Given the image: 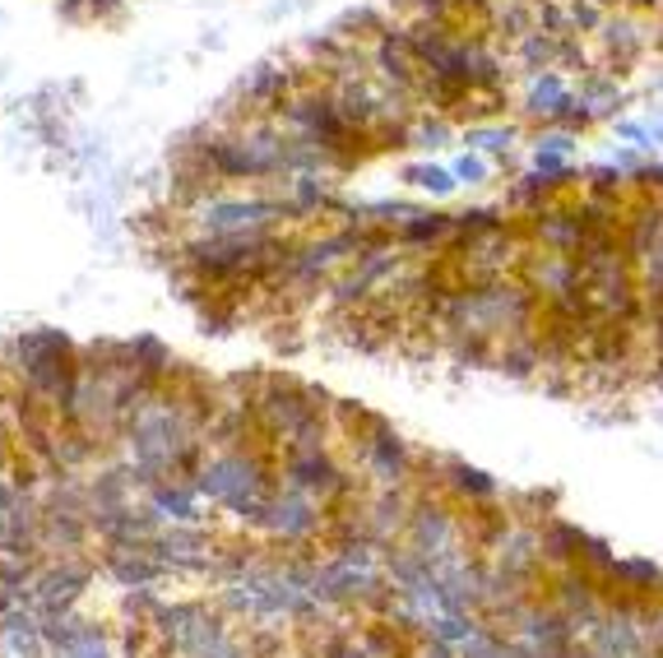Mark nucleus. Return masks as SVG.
Returning a JSON list of instances; mask_svg holds the SVG:
<instances>
[{
	"label": "nucleus",
	"mask_w": 663,
	"mask_h": 658,
	"mask_svg": "<svg viewBox=\"0 0 663 658\" xmlns=\"http://www.w3.org/2000/svg\"><path fill=\"white\" fill-rule=\"evenodd\" d=\"M450 172H455V177H460L464 186H487V177H492V163H487L478 149H468V153H460L455 167H450Z\"/></svg>",
	"instance_id": "nucleus-24"
},
{
	"label": "nucleus",
	"mask_w": 663,
	"mask_h": 658,
	"mask_svg": "<svg viewBox=\"0 0 663 658\" xmlns=\"http://www.w3.org/2000/svg\"><path fill=\"white\" fill-rule=\"evenodd\" d=\"M515 126H505V121H501V126H468L464 130V144L468 149H483V153H511V144H515Z\"/></svg>",
	"instance_id": "nucleus-17"
},
{
	"label": "nucleus",
	"mask_w": 663,
	"mask_h": 658,
	"mask_svg": "<svg viewBox=\"0 0 663 658\" xmlns=\"http://www.w3.org/2000/svg\"><path fill=\"white\" fill-rule=\"evenodd\" d=\"M571 98H575V93H571L566 75L543 71V75H534V79H529V93H525V107H520V116H525V121H543V126H552L556 112H562Z\"/></svg>",
	"instance_id": "nucleus-9"
},
{
	"label": "nucleus",
	"mask_w": 663,
	"mask_h": 658,
	"mask_svg": "<svg viewBox=\"0 0 663 658\" xmlns=\"http://www.w3.org/2000/svg\"><path fill=\"white\" fill-rule=\"evenodd\" d=\"M520 279L538 292V302H562V298H580L585 292V265L571 251L529 246L525 260H520Z\"/></svg>",
	"instance_id": "nucleus-1"
},
{
	"label": "nucleus",
	"mask_w": 663,
	"mask_h": 658,
	"mask_svg": "<svg viewBox=\"0 0 663 658\" xmlns=\"http://www.w3.org/2000/svg\"><path fill=\"white\" fill-rule=\"evenodd\" d=\"M595 42L603 47L608 71H613V75H626V71H631V65L645 56V51H650V33H645V24L636 20V14L617 10V14H608V20L599 24Z\"/></svg>",
	"instance_id": "nucleus-4"
},
{
	"label": "nucleus",
	"mask_w": 663,
	"mask_h": 658,
	"mask_svg": "<svg viewBox=\"0 0 663 658\" xmlns=\"http://www.w3.org/2000/svg\"><path fill=\"white\" fill-rule=\"evenodd\" d=\"M575 98L589 102L595 116H613L622 107V84H617L613 71H589V75H580V93Z\"/></svg>",
	"instance_id": "nucleus-14"
},
{
	"label": "nucleus",
	"mask_w": 663,
	"mask_h": 658,
	"mask_svg": "<svg viewBox=\"0 0 663 658\" xmlns=\"http://www.w3.org/2000/svg\"><path fill=\"white\" fill-rule=\"evenodd\" d=\"M153 510L167 515V519H196V496H190L186 488H159V496H153Z\"/></svg>",
	"instance_id": "nucleus-20"
},
{
	"label": "nucleus",
	"mask_w": 663,
	"mask_h": 658,
	"mask_svg": "<svg viewBox=\"0 0 663 658\" xmlns=\"http://www.w3.org/2000/svg\"><path fill=\"white\" fill-rule=\"evenodd\" d=\"M441 478L460 501H497V492H501L497 478H487L483 469H468V464H460V459H446Z\"/></svg>",
	"instance_id": "nucleus-13"
},
{
	"label": "nucleus",
	"mask_w": 663,
	"mask_h": 658,
	"mask_svg": "<svg viewBox=\"0 0 663 658\" xmlns=\"http://www.w3.org/2000/svg\"><path fill=\"white\" fill-rule=\"evenodd\" d=\"M640 645H645V654L663 658V598L640 603Z\"/></svg>",
	"instance_id": "nucleus-18"
},
{
	"label": "nucleus",
	"mask_w": 663,
	"mask_h": 658,
	"mask_svg": "<svg viewBox=\"0 0 663 658\" xmlns=\"http://www.w3.org/2000/svg\"><path fill=\"white\" fill-rule=\"evenodd\" d=\"M325 524V515L316 506V496H302V492H278L270 501V510H265V529L278 533V539H288V543H298V539H311Z\"/></svg>",
	"instance_id": "nucleus-6"
},
{
	"label": "nucleus",
	"mask_w": 663,
	"mask_h": 658,
	"mask_svg": "<svg viewBox=\"0 0 663 658\" xmlns=\"http://www.w3.org/2000/svg\"><path fill=\"white\" fill-rule=\"evenodd\" d=\"M65 658H108V645H102V635L93 627H79L75 635H70Z\"/></svg>",
	"instance_id": "nucleus-26"
},
{
	"label": "nucleus",
	"mask_w": 663,
	"mask_h": 658,
	"mask_svg": "<svg viewBox=\"0 0 663 658\" xmlns=\"http://www.w3.org/2000/svg\"><path fill=\"white\" fill-rule=\"evenodd\" d=\"M292 71H278V65H260V71L241 84V93H247L251 107L260 112H284L288 102H292Z\"/></svg>",
	"instance_id": "nucleus-10"
},
{
	"label": "nucleus",
	"mask_w": 663,
	"mask_h": 658,
	"mask_svg": "<svg viewBox=\"0 0 663 658\" xmlns=\"http://www.w3.org/2000/svg\"><path fill=\"white\" fill-rule=\"evenodd\" d=\"M417 658H460V649H450V645H441V640L427 635V645L417 649Z\"/></svg>",
	"instance_id": "nucleus-29"
},
{
	"label": "nucleus",
	"mask_w": 663,
	"mask_h": 658,
	"mask_svg": "<svg viewBox=\"0 0 663 658\" xmlns=\"http://www.w3.org/2000/svg\"><path fill=\"white\" fill-rule=\"evenodd\" d=\"M654 144H663V126H659V130H654Z\"/></svg>",
	"instance_id": "nucleus-31"
},
{
	"label": "nucleus",
	"mask_w": 663,
	"mask_h": 658,
	"mask_svg": "<svg viewBox=\"0 0 663 658\" xmlns=\"http://www.w3.org/2000/svg\"><path fill=\"white\" fill-rule=\"evenodd\" d=\"M135 367H139V376H159L163 367H172V357H167V349L159 339H135Z\"/></svg>",
	"instance_id": "nucleus-21"
},
{
	"label": "nucleus",
	"mask_w": 663,
	"mask_h": 658,
	"mask_svg": "<svg viewBox=\"0 0 663 658\" xmlns=\"http://www.w3.org/2000/svg\"><path fill=\"white\" fill-rule=\"evenodd\" d=\"M404 181L427 190V195H455L460 177L450 167H436V163H417V167H404Z\"/></svg>",
	"instance_id": "nucleus-16"
},
{
	"label": "nucleus",
	"mask_w": 663,
	"mask_h": 658,
	"mask_svg": "<svg viewBox=\"0 0 663 658\" xmlns=\"http://www.w3.org/2000/svg\"><path fill=\"white\" fill-rule=\"evenodd\" d=\"M608 594H626V598H663V566L645 561V557H622L603 580Z\"/></svg>",
	"instance_id": "nucleus-8"
},
{
	"label": "nucleus",
	"mask_w": 663,
	"mask_h": 658,
	"mask_svg": "<svg viewBox=\"0 0 663 658\" xmlns=\"http://www.w3.org/2000/svg\"><path fill=\"white\" fill-rule=\"evenodd\" d=\"M112 570H116V580H121V584H149L153 575H159V566H153V561H139V557H121V552L112 557Z\"/></svg>",
	"instance_id": "nucleus-25"
},
{
	"label": "nucleus",
	"mask_w": 663,
	"mask_h": 658,
	"mask_svg": "<svg viewBox=\"0 0 663 658\" xmlns=\"http://www.w3.org/2000/svg\"><path fill=\"white\" fill-rule=\"evenodd\" d=\"M284 478H288V488L292 492H302V496H343L348 492V473L339 469L335 459L325 455V450H316V455H292L288 459V469H284Z\"/></svg>",
	"instance_id": "nucleus-7"
},
{
	"label": "nucleus",
	"mask_w": 663,
	"mask_h": 658,
	"mask_svg": "<svg viewBox=\"0 0 663 658\" xmlns=\"http://www.w3.org/2000/svg\"><path fill=\"white\" fill-rule=\"evenodd\" d=\"M659 47H663V42H659Z\"/></svg>",
	"instance_id": "nucleus-32"
},
{
	"label": "nucleus",
	"mask_w": 663,
	"mask_h": 658,
	"mask_svg": "<svg viewBox=\"0 0 663 658\" xmlns=\"http://www.w3.org/2000/svg\"><path fill=\"white\" fill-rule=\"evenodd\" d=\"M450 121L446 116H427V112H417L413 116V149H441L450 144Z\"/></svg>",
	"instance_id": "nucleus-19"
},
{
	"label": "nucleus",
	"mask_w": 663,
	"mask_h": 658,
	"mask_svg": "<svg viewBox=\"0 0 663 658\" xmlns=\"http://www.w3.org/2000/svg\"><path fill=\"white\" fill-rule=\"evenodd\" d=\"M580 566L589 570V575L608 580V570L617 566V557H613V547H608L603 539H589V533H585V547H580Z\"/></svg>",
	"instance_id": "nucleus-22"
},
{
	"label": "nucleus",
	"mask_w": 663,
	"mask_h": 658,
	"mask_svg": "<svg viewBox=\"0 0 663 658\" xmlns=\"http://www.w3.org/2000/svg\"><path fill=\"white\" fill-rule=\"evenodd\" d=\"M580 547H585V533L566 524V519H548L543 524V570H571L580 566Z\"/></svg>",
	"instance_id": "nucleus-11"
},
{
	"label": "nucleus",
	"mask_w": 663,
	"mask_h": 658,
	"mask_svg": "<svg viewBox=\"0 0 663 658\" xmlns=\"http://www.w3.org/2000/svg\"><path fill=\"white\" fill-rule=\"evenodd\" d=\"M556 42H562V33H543V28H534V33H525L520 42H511V47H515V51H511V61H515L529 79H534V75H543V71H556Z\"/></svg>",
	"instance_id": "nucleus-12"
},
{
	"label": "nucleus",
	"mask_w": 663,
	"mask_h": 658,
	"mask_svg": "<svg viewBox=\"0 0 663 658\" xmlns=\"http://www.w3.org/2000/svg\"><path fill=\"white\" fill-rule=\"evenodd\" d=\"M284 214H292L288 200H209L200 204V228L209 237H251L270 232Z\"/></svg>",
	"instance_id": "nucleus-2"
},
{
	"label": "nucleus",
	"mask_w": 663,
	"mask_h": 658,
	"mask_svg": "<svg viewBox=\"0 0 663 658\" xmlns=\"http://www.w3.org/2000/svg\"><path fill=\"white\" fill-rule=\"evenodd\" d=\"M571 149H575V135L562 130V126H552V130H538V135H534V153H562V159H571Z\"/></svg>",
	"instance_id": "nucleus-27"
},
{
	"label": "nucleus",
	"mask_w": 663,
	"mask_h": 658,
	"mask_svg": "<svg viewBox=\"0 0 663 658\" xmlns=\"http://www.w3.org/2000/svg\"><path fill=\"white\" fill-rule=\"evenodd\" d=\"M617 135H622V140L631 144V149H650V140H654L650 130H645V126H631V121H617Z\"/></svg>",
	"instance_id": "nucleus-28"
},
{
	"label": "nucleus",
	"mask_w": 663,
	"mask_h": 658,
	"mask_svg": "<svg viewBox=\"0 0 663 658\" xmlns=\"http://www.w3.org/2000/svg\"><path fill=\"white\" fill-rule=\"evenodd\" d=\"M525 237L529 246H543V251H580L585 246V223L575 210H562V204H548L538 214H525Z\"/></svg>",
	"instance_id": "nucleus-5"
},
{
	"label": "nucleus",
	"mask_w": 663,
	"mask_h": 658,
	"mask_svg": "<svg viewBox=\"0 0 663 658\" xmlns=\"http://www.w3.org/2000/svg\"><path fill=\"white\" fill-rule=\"evenodd\" d=\"M399 241H409V246H436V241H455V214H417L413 223L399 228Z\"/></svg>",
	"instance_id": "nucleus-15"
},
{
	"label": "nucleus",
	"mask_w": 663,
	"mask_h": 658,
	"mask_svg": "<svg viewBox=\"0 0 663 658\" xmlns=\"http://www.w3.org/2000/svg\"><path fill=\"white\" fill-rule=\"evenodd\" d=\"M10 501H14V496H10V488H5V482H0V510H5Z\"/></svg>",
	"instance_id": "nucleus-30"
},
{
	"label": "nucleus",
	"mask_w": 663,
	"mask_h": 658,
	"mask_svg": "<svg viewBox=\"0 0 663 658\" xmlns=\"http://www.w3.org/2000/svg\"><path fill=\"white\" fill-rule=\"evenodd\" d=\"M534 172H538V177H543V181H552V186H571V181H580V177H575V172H571V163L562 159V153H534Z\"/></svg>",
	"instance_id": "nucleus-23"
},
{
	"label": "nucleus",
	"mask_w": 663,
	"mask_h": 658,
	"mask_svg": "<svg viewBox=\"0 0 663 658\" xmlns=\"http://www.w3.org/2000/svg\"><path fill=\"white\" fill-rule=\"evenodd\" d=\"M362 469H366V478L376 482V492L409 488V478H413V455H409V445L399 441L390 427H380V431H372V436L362 441Z\"/></svg>",
	"instance_id": "nucleus-3"
}]
</instances>
